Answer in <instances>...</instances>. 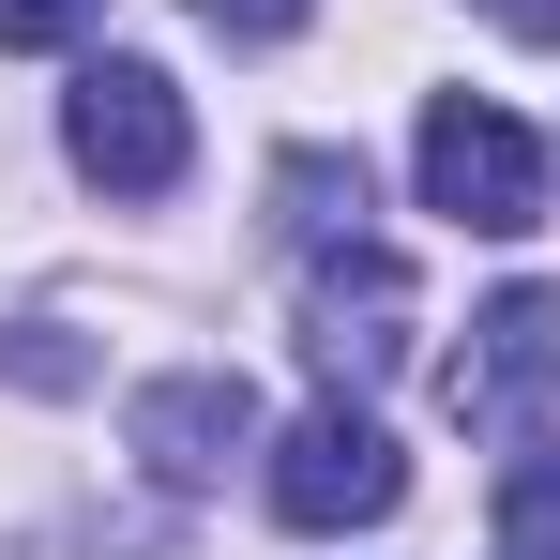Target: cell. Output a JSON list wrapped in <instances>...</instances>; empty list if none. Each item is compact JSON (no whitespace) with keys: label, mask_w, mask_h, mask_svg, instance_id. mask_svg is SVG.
I'll return each instance as SVG.
<instances>
[{"label":"cell","mask_w":560,"mask_h":560,"mask_svg":"<svg viewBox=\"0 0 560 560\" xmlns=\"http://www.w3.org/2000/svg\"><path fill=\"white\" fill-rule=\"evenodd\" d=\"M424 212H455V228H485V243L546 228V137L500 121V106H469V92H440L424 106Z\"/></svg>","instance_id":"1"},{"label":"cell","mask_w":560,"mask_h":560,"mask_svg":"<svg viewBox=\"0 0 560 560\" xmlns=\"http://www.w3.org/2000/svg\"><path fill=\"white\" fill-rule=\"evenodd\" d=\"M394 500H409V455L364 424V394L303 409V424L273 440V515H288V530H378Z\"/></svg>","instance_id":"2"},{"label":"cell","mask_w":560,"mask_h":560,"mask_svg":"<svg viewBox=\"0 0 560 560\" xmlns=\"http://www.w3.org/2000/svg\"><path fill=\"white\" fill-rule=\"evenodd\" d=\"M61 152H77V183H106V197H167L183 183V92L152 77V61H92L77 92H61Z\"/></svg>","instance_id":"3"},{"label":"cell","mask_w":560,"mask_h":560,"mask_svg":"<svg viewBox=\"0 0 560 560\" xmlns=\"http://www.w3.org/2000/svg\"><path fill=\"white\" fill-rule=\"evenodd\" d=\"M303 364L334 394H378L409 364V258L394 243H318V273H303Z\"/></svg>","instance_id":"4"},{"label":"cell","mask_w":560,"mask_h":560,"mask_svg":"<svg viewBox=\"0 0 560 560\" xmlns=\"http://www.w3.org/2000/svg\"><path fill=\"white\" fill-rule=\"evenodd\" d=\"M560 394V288H500L469 318V349L440 364V409L469 440H530V409Z\"/></svg>","instance_id":"5"},{"label":"cell","mask_w":560,"mask_h":560,"mask_svg":"<svg viewBox=\"0 0 560 560\" xmlns=\"http://www.w3.org/2000/svg\"><path fill=\"white\" fill-rule=\"evenodd\" d=\"M121 440H137V469L152 485H228V455L258 440V394L228 364H197V378H152L137 409H121Z\"/></svg>","instance_id":"6"},{"label":"cell","mask_w":560,"mask_h":560,"mask_svg":"<svg viewBox=\"0 0 560 560\" xmlns=\"http://www.w3.org/2000/svg\"><path fill=\"white\" fill-rule=\"evenodd\" d=\"M273 197H288V243H303V258H318V243H364V167H349V152H288Z\"/></svg>","instance_id":"7"},{"label":"cell","mask_w":560,"mask_h":560,"mask_svg":"<svg viewBox=\"0 0 560 560\" xmlns=\"http://www.w3.org/2000/svg\"><path fill=\"white\" fill-rule=\"evenodd\" d=\"M500 560H560V455L500 469Z\"/></svg>","instance_id":"8"},{"label":"cell","mask_w":560,"mask_h":560,"mask_svg":"<svg viewBox=\"0 0 560 560\" xmlns=\"http://www.w3.org/2000/svg\"><path fill=\"white\" fill-rule=\"evenodd\" d=\"M0 378H15V394H92V349H77L61 318H0Z\"/></svg>","instance_id":"9"},{"label":"cell","mask_w":560,"mask_h":560,"mask_svg":"<svg viewBox=\"0 0 560 560\" xmlns=\"http://www.w3.org/2000/svg\"><path fill=\"white\" fill-rule=\"evenodd\" d=\"M183 15H197V31H228V46H288L318 0H183Z\"/></svg>","instance_id":"10"},{"label":"cell","mask_w":560,"mask_h":560,"mask_svg":"<svg viewBox=\"0 0 560 560\" xmlns=\"http://www.w3.org/2000/svg\"><path fill=\"white\" fill-rule=\"evenodd\" d=\"M92 0H0V46H77Z\"/></svg>","instance_id":"11"},{"label":"cell","mask_w":560,"mask_h":560,"mask_svg":"<svg viewBox=\"0 0 560 560\" xmlns=\"http://www.w3.org/2000/svg\"><path fill=\"white\" fill-rule=\"evenodd\" d=\"M469 15H500L515 46H560V0H469Z\"/></svg>","instance_id":"12"}]
</instances>
